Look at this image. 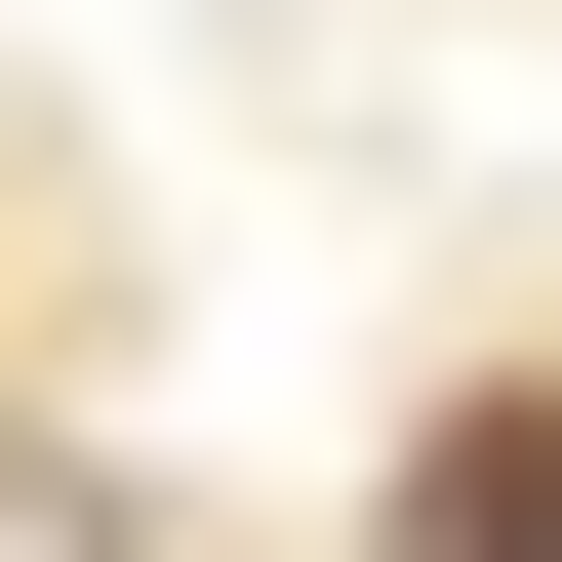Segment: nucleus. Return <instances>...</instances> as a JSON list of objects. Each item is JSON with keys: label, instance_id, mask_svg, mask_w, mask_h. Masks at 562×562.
<instances>
[{"label": "nucleus", "instance_id": "f257e3e1", "mask_svg": "<svg viewBox=\"0 0 562 562\" xmlns=\"http://www.w3.org/2000/svg\"><path fill=\"white\" fill-rule=\"evenodd\" d=\"M442 562H562V442H442Z\"/></svg>", "mask_w": 562, "mask_h": 562}]
</instances>
